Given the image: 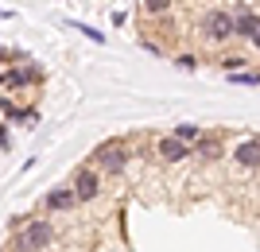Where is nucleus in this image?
Listing matches in <instances>:
<instances>
[{
    "mask_svg": "<svg viewBox=\"0 0 260 252\" xmlns=\"http://www.w3.org/2000/svg\"><path fill=\"white\" fill-rule=\"evenodd\" d=\"M54 241V225L47 218H27V225L20 229V237H16V244H12V252H43L47 244Z\"/></svg>",
    "mask_w": 260,
    "mask_h": 252,
    "instance_id": "obj_1",
    "label": "nucleus"
},
{
    "mask_svg": "<svg viewBox=\"0 0 260 252\" xmlns=\"http://www.w3.org/2000/svg\"><path fill=\"white\" fill-rule=\"evenodd\" d=\"M128 167V148L120 140H109L93 152V171H109V175H120Z\"/></svg>",
    "mask_w": 260,
    "mask_h": 252,
    "instance_id": "obj_2",
    "label": "nucleus"
},
{
    "mask_svg": "<svg viewBox=\"0 0 260 252\" xmlns=\"http://www.w3.org/2000/svg\"><path fill=\"white\" fill-rule=\"evenodd\" d=\"M202 35H206L210 43H225V39H233V12L210 8L206 16H202Z\"/></svg>",
    "mask_w": 260,
    "mask_h": 252,
    "instance_id": "obj_3",
    "label": "nucleus"
},
{
    "mask_svg": "<svg viewBox=\"0 0 260 252\" xmlns=\"http://www.w3.org/2000/svg\"><path fill=\"white\" fill-rule=\"evenodd\" d=\"M70 190H74L78 202H93V198L101 194V171H93V167H78Z\"/></svg>",
    "mask_w": 260,
    "mask_h": 252,
    "instance_id": "obj_4",
    "label": "nucleus"
},
{
    "mask_svg": "<svg viewBox=\"0 0 260 252\" xmlns=\"http://www.w3.org/2000/svg\"><path fill=\"white\" fill-rule=\"evenodd\" d=\"M0 82L12 89H23V86H39L43 82V70L39 66H12V70H4L0 74Z\"/></svg>",
    "mask_w": 260,
    "mask_h": 252,
    "instance_id": "obj_5",
    "label": "nucleus"
},
{
    "mask_svg": "<svg viewBox=\"0 0 260 252\" xmlns=\"http://www.w3.org/2000/svg\"><path fill=\"white\" fill-rule=\"evenodd\" d=\"M256 31H260V16L241 4V8L233 12V39H252Z\"/></svg>",
    "mask_w": 260,
    "mask_h": 252,
    "instance_id": "obj_6",
    "label": "nucleus"
},
{
    "mask_svg": "<svg viewBox=\"0 0 260 252\" xmlns=\"http://www.w3.org/2000/svg\"><path fill=\"white\" fill-rule=\"evenodd\" d=\"M74 206H78V198H74V190H70V187H58V190H51V194L43 198L47 213H66V209H74Z\"/></svg>",
    "mask_w": 260,
    "mask_h": 252,
    "instance_id": "obj_7",
    "label": "nucleus"
},
{
    "mask_svg": "<svg viewBox=\"0 0 260 252\" xmlns=\"http://www.w3.org/2000/svg\"><path fill=\"white\" fill-rule=\"evenodd\" d=\"M233 163L237 167H260V140H245L233 148Z\"/></svg>",
    "mask_w": 260,
    "mask_h": 252,
    "instance_id": "obj_8",
    "label": "nucleus"
},
{
    "mask_svg": "<svg viewBox=\"0 0 260 252\" xmlns=\"http://www.w3.org/2000/svg\"><path fill=\"white\" fill-rule=\"evenodd\" d=\"M155 152H159V159H167V163H179V159H186V155H190V148H186V143H179L175 136H163V140L155 143Z\"/></svg>",
    "mask_w": 260,
    "mask_h": 252,
    "instance_id": "obj_9",
    "label": "nucleus"
},
{
    "mask_svg": "<svg viewBox=\"0 0 260 252\" xmlns=\"http://www.w3.org/2000/svg\"><path fill=\"white\" fill-rule=\"evenodd\" d=\"M198 132H202L198 124H179V128H175L171 136H175L179 143H186V148H190V143H198Z\"/></svg>",
    "mask_w": 260,
    "mask_h": 252,
    "instance_id": "obj_10",
    "label": "nucleus"
},
{
    "mask_svg": "<svg viewBox=\"0 0 260 252\" xmlns=\"http://www.w3.org/2000/svg\"><path fill=\"white\" fill-rule=\"evenodd\" d=\"M194 152L202 155V159H217V155H221V143H217V140H198Z\"/></svg>",
    "mask_w": 260,
    "mask_h": 252,
    "instance_id": "obj_11",
    "label": "nucleus"
},
{
    "mask_svg": "<svg viewBox=\"0 0 260 252\" xmlns=\"http://www.w3.org/2000/svg\"><path fill=\"white\" fill-rule=\"evenodd\" d=\"M175 0H144V8L152 12V16H163V12H171Z\"/></svg>",
    "mask_w": 260,
    "mask_h": 252,
    "instance_id": "obj_12",
    "label": "nucleus"
},
{
    "mask_svg": "<svg viewBox=\"0 0 260 252\" xmlns=\"http://www.w3.org/2000/svg\"><path fill=\"white\" fill-rule=\"evenodd\" d=\"M221 66H225L229 74H241V66H245V58H241V55H233V58H221Z\"/></svg>",
    "mask_w": 260,
    "mask_h": 252,
    "instance_id": "obj_13",
    "label": "nucleus"
},
{
    "mask_svg": "<svg viewBox=\"0 0 260 252\" xmlns=\"http://www.w3.org/2000/svg\"><path fill=\"white\" fill-rule=\"evenodd\" d=\"M78 31H82V35H89V39H93V43H105V35H101L98 27H86V23H82V27H78Z\"/></svg>",
    "mask_w": 260,
    "mask_h": 252,
    "instance_id": "obj_14",
    "label": "nucleus"
},
{
    "mask_svg": "<svg viewBox=\"0 0 260 252\" xmlns=\"http://www.w3.org/2000/svg\"><path fill=\"white\" fill-rule=\"evenodd\" d=\"M8 58H16V51H8V47H0V62H8Z\"/></svg>",
    "mask_w": 260,
    "mask_h": 252,
    "instance_id": "obj_15",
    "label": "nucleus"
},
{
    "mask_svg": "<svg viewBox=\"0 0 260 252\" xmlns=\"http://www.w3.org/2000/svg\"><path fill=\"white\" fill-rule=\"evenodd\" d=\"M0 148H8V128L0 124Z\"/></svg>",
    "mask_w": 260,
    "mask_h": 252,
    "instance_id": "obj_16",
    "label": "nucleus"
},
{
    "mask_svg": "<svg viewBox=\"0 0 260 252\" xmlns=\"http://www.w3.org/2000/svg\"><path fill=\"white\" fill-rule=\"evenodd\" d=\"M252 43H256V51H260V31H256V35H252Z\"/></svg>",
    "mask_w": 260,
    "mask_h": 252,
    "instance_id": "obj_17",
    "label": "nucleus"
},
{
    "mask_svg": "<svg viewBox=\"0 0 260 252\" xmlns=\"http://www.w3.org/2000/svg\"><path fill=\"white\" fill-rule=\"evenodd\" d=\"M0 16H4V12H0Z\"/></svg>",
    "mask_w": 260,
    "mask_h": 252,
    "instance_id": "obj_18",
    "label": "nucleus"
}]
</instances>
